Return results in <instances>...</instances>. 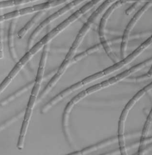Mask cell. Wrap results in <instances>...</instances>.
Instances as JSON below:
<instances>
[{"mask_svg": "<svg viewBox=\"0 0 152 155\" xmlns=\"http://www.w3.org/2000/svg\"><path fill=\"white\" fill-rule=\"evenodd\" d=\"M102 2V1H91L85 4L84 6L76 10L70 16L63 21V22L46 34L44 37L42 38L41 40L33 46L29 51L33 55H35L43 47L48 45L51 41L66 30L72 23L79 19L82 16L89 12L90 10L96 7V6Z\"/></svg>", "mask_w": 152, "mask_h": 155, "instance_id": "cell-1", "label": "cell"}, {"mask_svg": "<svg viewBox=\"0 0 152 155\" xmlns=\"http://www.w3.org/2000/svg\"><path fill=\"white\" fill-rule=\"evenodd\" d=\"M152 89V83L146 85L143 89L137 93L133 97L128 103L126 105L125 107L122 112L121 114L119 119L118 124V142L119 145L121 155L127 154L125 145V128L126 121L127 116L129 115V112L132 109L135 104L138 102L147 93Z\"/></svg>", "mask_w": 152, "mask_h": 155, "instance_id": "cell-2", "label": "cell"}, {"mask_svg": "<svg viewBox=\"0 0 152 155\" xmlns=\"http://www.w3.org/2000/svg\"><path fill=\"white\" fill-rule=\"evenodd\" d=\"M117 82V79L115 77H112L102 82L91 86L88 89L82 91L77 95L74 97L67 103L63 113V124L64 131H68L67 127L68 126L69 114L73 108L76 104L89 95L108 88L111 85H114L116 84Z\"/></svg>", "mask_w": 152, "mask_h": 155, "instance_id": "cell-3", "label": "cell"}, {"mask_svg": "<svg viewBox=\"0 0 152 155\" xmlns=\"http://www.w3.org/2000/svg\"><path fill=\"white\" fill-rule=\"evenodd\" d=\"M135 1H116L111 5L105 12L102 16L100 21L99 27V35L100 37L101 44L103 48L106 52V54L110 57L112 61L115 63L119 61L118 57L112 51L111 46L108 40L105 35V29L107 26V22L110 16L119 8L122 7L124 5L127 3H133Z\"/></svg>", "mask_w": 152, "mask_h": 155, "instance_id": "cell-4", "label": "cell"}, {"mask_svg": "<svg viewBox=\"0 0 152 155\" xmlns=\"http://www.w3.org/2000/svg\"><path fill=\"white\" fill-rule=\"evenodd\" d=\"M105 77V73L104 71H102L91 75L89 77L86 78L83 80L79 81L77 83L71 85L66 90H64L58 94L55 97L53 98L50 101L48 102L41 109V113L45 114L48 111L54 106L60 102L61 101L64 99L65 97L70 95L72 93L75 91L81 89L84 86L92 83L97 81L99 79L103 78Z\"/></svg>", "mask_w": 152, "mask_h": 155, "instance_id": "cell-5", "label": "cell"}, {"mask_svg": "<svg viewBox=\"0 0 152 155\" xmlns=\"http://www.w3.org/2000/svg\"><path fill=\"white\" fill-rule=\"evenodd\" d=\"M85 2V1H71L70 3H68L64 7L55 12L53 15L44 20L36 28L34 31L32 33L31 36L29 37L27 43V50H30L33 47L34 43L35 41L36 38L45 29L48 25L56 20L59 18L65 15L72 9H74L79 5H81L83 2Z\"/></svg>", "mask_w": 152, "mask_h": 155, "instance_id": "cell-6", "label": "cell"}, {"mask_svg": "<svg viewBox=\"0 0 152 155\" xmlns=\"http://www.w3.org/2000/svg\"><path fill=\"white\" fill-rule=\"evenodd\" d=\"M70 2V1H48L46 2L36 5L31 7L15 10V11L5 14L0 17V21H1V23H2L5 21L15 19L22 16L26 15L32 14L36 12L38 13L40 11H46L47 9H52L57 6H60Z\"/></svg>", "mask_w": 152, "mask_h": 155, "instance_id": "cell-7", "label": "cell"}, {"mask_svg": "<svg viewBox=\"0 0 152 155\" xmlns=\"http://www.w3.org/2000/svg\"><path fill=\"white\" fill-rule=\"evenodd\" d=\"M152 4V1L145 3V4L135 14L126 26L121 42L120 53L122 60L127 56L126 51L131 32L143 15L151 7Z\"/></svg>", "mask_w": 152, "mask_h": 155, "instance_id": "cell-8", "label": "cell"}, {"mask_svg": "<svg viewBox=\"0 0 152 155\" xmlns=\"http://www.w3.org/2000/svg\"><path fill=\"white\" fill-rule=\"evenodd\" d=\"M34 55L30 53L29 51L23 55V57L16 64L14 67L9 75L4 80L0 86V92L2 93L7 88L12 81L15 78V77L17 75L18 73L23 68V67L27 63L28 61L32 59Z\"/></svg>", "mask_w": 152, "mask_h": 155, "instance_id": "cell-9", "label": "cell"}, {"mask_svg": "<svg viewBox=\"0 0 152 155\" xmlns=\"http://www.w3.org/2000/svg\"><path fill=\"white\" fill-rule=\"evenodd\" d=\"M152 124V111H150L149 116L143 127L142 136L140 140V145L139 149L138 154L143 155L147 145L152 142V137H149V132Z\"/></svg>", "mask_w": 152, "mask_h": 155, "instance_id": "cell-10", "label": "cell"}, {"mask_svg": "<svg viewBox=\"0 0 152 155\" xmlns=\"http://www.w3.org/2000/svg\"><path fill=\"white\" fill-rule=\"evenodd\" d=\"M17 21L16 19L12 20L9 24L8 33V47L9 54L15 61L18 62V58L15 48V37Z\"/></svg>", "mask_w": 152, "mask_h": 155, "instance_id": "cell-11", "label": "cell"}, {"mask_svg": "<svg viewBox=\"0 0 152 155\" xmlns=\"http://www.w3.org/2000/svg\"><path fill=\"white\" fill-rule=\"evenodd\" d=\"M49 48L50 46L47 45L44 47L40 62L39 66L38 69L36 77L35 83L36 84L41 85V83L43 81L44 78V72L45 65L47 61V57H48V53H49Z\"/></svg>", "mask_w": 152, "mask_h": 155, "instance_id": "cell-12", "label": "cell"}, {"mask_svg": "<svg viewBox=\"0 0 152 155\" xmlns=\"http://www.w3.org/2000/svg\"><path fill=\"white\" fill-rule=\"evenodd\" d=\"M118 141V137H114L110 139H107L102 142L99 143H98L93 145V146L88 147L85 148L81 151L74 153H73L70 154V155H85L89 153H92L93 151L98 150L103 147H105L109 145H111L115 143Z\"/></svg>", "mask_w": 152, "mask_h": 155, "instance_id": "cell-13", "label": "cell"}, {"mask_svg": "<svg viewBox=\"0 0 152 155\" xmlns=\"http://www.w3.org/2000/svg\"><path fill=\"white\" fill-rule=\"evenodd\" d=\"M45 14V11H40L36 14L28 22L25 24L19 32L17 36L19 39H22L27 35L29 31L34 26L35 24L42 18Z\"/></svg>", "mask_w": 152, "mask_h": 155, "instance_id": "cell-14", "label": "cell"}, {"mask_svg": "<svg viewBox=\"0 0 152 155\" xmlns=\"http://www.w3.org/2000/svg\"><path fill=\"white\" fill-rule=\"evenodd\" d=\"M34 84V82H32L23 86L22 88L18 90L16 92H15L14 94L9 96L7 98H5V100L2 101V102H1V105L2 106H5V105H6V104H8L9 102H11L12 101L15 100L18 97L21 95L23 93L27 92L29 89L32 88Z\"/></svg>", "mask_w": 152, "mask_h": 155, "instance_id": "cell-15", "label": "cell"}, {"mask_svg": "<svg viewBox=\"0 0 152 155\" xmlns=\"http://www.w3.org/2000/svg\"><path fill=\"white\" fill-rule=\"evenodd\" d=\"M102 48V47L101 44H98V45L91 47L85 51L84 52H82L81 54H78V55L74 56L71 61V64L81 61L83 58L87 56L88 55H90V54H92V53L100 50Z\"/></svg>", "mask_w": 152, "mask_h": 155, "instance_id": "cell-16", "label": "cell"}, {"mask_svg": "<svg viewBox=\"0 0 152 155\" xmlns=\"http://www.w3.org/2000/svg\"><path fill=\"white\" fill-rule=\"evenodd\" d=\"M36 0H13V1H6L1 2L0 8L1 9L10 8L15 6L24 5L28 3L36 2Z\"/></svg>", "mask_w": 152, "mask_h": 155, "instance_id": "cell-17", "label": "cell"}, {"mask_svg": "<svg viewBox=\"0 0 152 155\" xmlns=\"http://www.w3.org/2000/svg\"><path fill=\"white\" fill-rule=\"evenodd\" d=\"M25 111H22L19 114H17L16 115L14 116L13 118H11L9 120H8V121H6L5 123L3 124L2 126H1V130H2L4 129L5 128L8 127L9 125L15 123L16 121H17L18 119H20L25 114Z\"/></svg>", "mask_w": 152, "mask_h": 155, "instance_id": "cell-18", "label": "cell"}, {"mask_svg": "<svg viewBox=\"0 0 152 155\" xmlns=\"http://www.w3.org/2000/svg\"><path fill=\"white\" fill-rule=\"evenodd\" d=\"M144 2V1H140L135 2L133 3V5H131V7H129L128 9H126L125 11L126 15H130L131 14L133 13L134 11L137 9V7H138L140 5H141Z\"/></svg>", "mask_w": 152, "mask_h": 155, "instance_id": "cell-19", "label": "cell"}, {"mask_svg": "<svg viewBox=\"0 0 152 155\" xmlns=\"http://www.w3.org/2000/svg\"><path fill=\"white\" fill-rule=\"evenodd\" d=\"M3 38L2 36V31H1V60L4 57Z\"/></svg>", "mask_w": 152, "mask_h": 155, "instance_id": "cell-20", "label": "cell"}]
</instances>
